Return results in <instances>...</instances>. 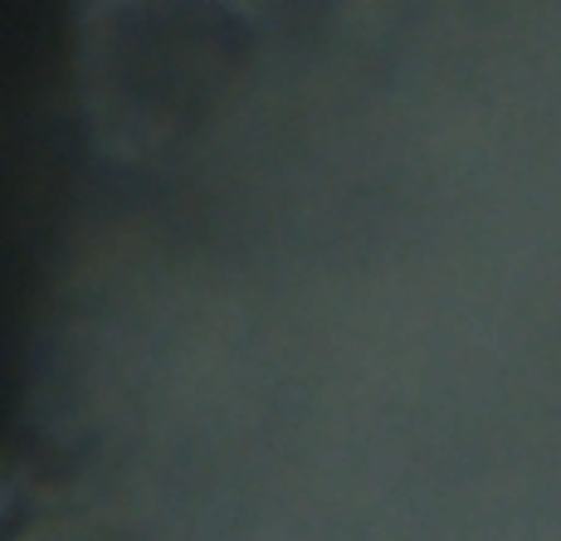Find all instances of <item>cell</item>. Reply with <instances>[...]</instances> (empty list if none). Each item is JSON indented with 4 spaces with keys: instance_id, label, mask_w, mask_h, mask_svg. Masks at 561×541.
I'll return each instance as SVG.
<instances>
[{
    "instance_id": "cell-1",
    "label": "cell",
    "mask_w": 561,
    "mask_h": 541,
    "mask_svg": "<svg viewBox=\"0 0 561 541\" xmlns=\"http://www.w3.org/2000/svg\"><path fill=\"white\" fill-rule=\"evenodd\" d=\"M244 45L234 0H93L79 30V99L107 157L147 161L181 137Z\"/></svg>"
}]
</instances>
